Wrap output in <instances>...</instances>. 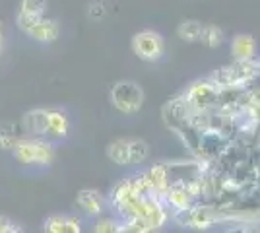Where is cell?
<instances>
[{
  "label": "cell",
  "mask_w": 260,
  "mask_h": 233,
  "mask_svg": "<svg viewBox=\"0 0 260 233\" xmlns=\"http://www.w3.org/2000/svg\"><path fill=\"white\" fill-rule=\"evenodd\" d=\"M20 231H22V227L18 223H14L6 216H0V233H20Z\"/></svg>",
  "instance_id": "cell-18"
},
{
  "label": "cell",
  "mask_w": 260,
  "mask_h": 233,
  "mask_svg": "<svg viewBox=\"0 0 260 233\" xmlns=\"http://www.w3.org/2000/svg\"><path fill=\"white\" fill-rule=\"evenodd\" d=\"M0 51H2V35H0Z\"/></svg>",
  "instance_id": "cell-19"
},
{
  "label": "cell",
  "mask_w": 260,
  "mask_h": 233,
  "mask_svg": "<svg viewBox=\"0 0 260 233\" xmlns=\"http://www.w3.org/2000/svg\"><path fill=\"white\" fill-rule=\"evenodd\" d=\"M18 27L22 29L27 37H31L37 43H54L58 39L60 27L56 20H51L47 16H25V14H18L16 18Z\"/></svg>",
  "instance_id": "cell-4"
},
{
  "label": "cell",
  "mask_w": 260,
  "mask_h": 233,
  "mask_svg": "<svg viewBox=\"0 0 260 233\" xmlns=\"http://www.w3.org/2000/svg\"><path fill=\"white\" fill-rule=\"evenodd\" d=\"M49 6V0H22L20 2V14L25 16H45Z\"/></svg>",
  "instance_id": "cell-15"
},
{
  "label": "cell",
  "mask_w": 260,
  "mask_h": 233,
  "mask_svg": "<svg viewBox=\"0 0 260 233\" xmlns=\"http://www.w3.org/2000/svg\"><path fill=\"white\" fill-rule=\"evenodd\" d=\"M22 138L18 124L14 122H0V150H12Z\"/></svg>",
  "instance_id": "cell-13"
},
{
  "label": "cell",
  "mask_w": 260,
  "mask_h": 233,
  "mask_svg": "<svg viewBox=\"0 0 260 233\" xmlns=\"http://www.w3.org/2000/svg\"><path fill=\"white\" fill-rule=\"evenodd\" d=\"M47 126V109H31L23 115V130L31 136H43Z\"/></svg>",
  "instance_id": "cell-11"
},
{
  "label": "cell",
  "mask_w": 260,
  "mask_h": 233,
  "mask_svg": "<svg viewBox=\"0 0 260 233\" xmlns=\"http://www.w3.org/2000/svg\"><path fill=\"white\" fill-rule=\"evenodd\" d=\"M76 206L87 216L99 218L103 212L107 210L109 198H105V194H101L99 190L84 189L76 194Z\"/></svg>",
  "instance_id": "cell-6"
},
{
  "label": "cell",
  "mask_w": 260,
  "mask_h": 233,
  "mask_svg": "<svg viewBox=\"0 0 260 233\" xmlns=\"http://www.w3.org/2000/svg\"><path fill=\"white\" fill-rule=\"evenodd\" d=\"M130 47H132V53L140 60L155 62L165 53V39H163L161 34H157L153 29H144V31H138L132 37Z\"/></svg>",
  "instance_id": "cell-5"
},
{
  "label": "cell",
  "mask_w": 260,
  "mask_h": 233,
  "mask_svg": "<svg viewBox=\"0 0 260 233\" xmlns=\"http://www.w3.org/2000/svg\"><path fill=\"white\" fill-rule=\"evenodd\" d=\"M219 86L212 78L206 80H196L194 84H190L184 89V93L181 95L186 103V107L190 109V113H204L210 109H216L217 99H219Z\"/></svg>",
  "instance_id": "cell-2"
},
{
  "label": "cell",
  "mask_w": 260,
  "mask_h": 233,
  "mask_svg": "<svg viewBox=\"0 0 260 233\" xmlns=\"http://www.w3.org/2000/svg\"><path fill=\"white\" fill-rule=\"evenodd\" d=\"M130 146H132V138L113 140L107 146V157L117 165H132L130 163Z\"/></svg>",
  "instance_id": "cell-10"
},
{
  "label": "cell",
  "mask_w": 260,
  "mask_h": 233,
  "mask_svg": "<svg viewBox=\"0 0 260 233\" xmlns=\"http://www.w3.org/2000/svg\"><path fill=\"white\" fill-rule=\"evenodd\" d=\"M93 231L98 233H122V220H115V218H99Z\"/></svg>",
  "instance_id": "cell-16"
},
{
  "label": "cell",
  "mask_w": 260,
  "mask_h": 233,
  "mask_svg": "<svg viewBox=\"0 0 260 233\" xmlns=\"http://www.w3.org/2000/svg\"><path fill=\"white\" fill-rule=\"evenodd\" d=\"M223 31L221 27H217L214 23H206L202 25V34H200V43L208 47V49H217L219 45L223 43Z\"/></svg>",
  "instance_id": "cell-14"
},
{
  "label": "cell",
  "mask_w": 260,
  "mask_h": 233,
  "mask_svg": "<svg viewBox=\"0 0 260 233\" xmlns=\"http://www.w3.org/2000/svg\"><path fill=\"white\" fill-rule=\"evenodd\" d=\"M107 14V8H105V2H101V0H95V2H91L89 4V10H87V16L91 18V20H101L103 16Z\"/></svg>",
  "instance_id": "cell-17"
},
{
  "label": "cell",
  "mask_w": 260,
  "mask_h": 233,
  "mask_svg": "<svg viewBox=\"0 0 260 233\" xmlns=\"http://www.w3.org/2000/svg\"><path fill=\"white\" fill-rule=\"evenodd\" d=\"M14 157L23 165H51L54 159V146L43 136L20 138L12 148Z\"/></svg>",
  "instance_id": "cell-1"
},
{
  "label": "cell",
  "mask_w": 260,
  "mask_h": 233,
  "mask_svg": "<svg viewBox=\"0 0 260 233\" xmlns=\"http://www.w3.org/2000/svg\"><path fill=\"white\" fill-rule=\"evenodd\" d=\"M109 97H111V103L113 107L117 109L122 115H134L142 109L144 105V89L138 82L134 80H119L111 86V91H109Z\"/></svg>",
  "instance_id": "cell-3"
},
{
  "label": "cell",
  "mask_w": 260,
  "mask_h": 233,
  "mask_svg": "<svg viewBox=\"0 0 260 233\" xmlns=\"http://www.w3.org/2000/svg\"><path fill=\"white\" fill-rule=\"evenodd\" d=\"M256 41L249 34H239L231 39V55L235 60H254L256 58Z\"/></svg>",
  "instance_id": "cell-9"
},
{
  "label": "cell",
  "mask_w": 260,
  "mask_h": 233,
  "mask_svg": "<svg viewBox=\"0 0 260 233\" xmlns=\"http://www.w3.org/2000/svg\"><path fill=\"white\" fill-rule=\"evenodd\" d=\"M43 229L49 233H80L82 231V222L74 216L53 214L45 220Z\"/></svg>",
  "instance_id": "cell-8"
},
{
  "label": "cell",
  "mask_w": 260,
  "mask_h": 233,
  "mask_svg": "<svg viewBox=\"0 0 260 233\" xmlns=\"http://www.w3.org/2000/svg\"><path fill=\"white\" fill-rule=\"evenodd\" d=\"M70 132V119L68 113L62 109H47V126L45 138L51 140H64Z\"/></svg>",
  "instance_id": "cell-7"
},
{
  "label": "cell",
  "mask_w": 260,
  "mask_h": 233,
  "mask_svg": "<svg viewBox=\"0 0 260 233\" xmlns=\"http://www.w3.org/2000/svg\"><path fill=\"white\" fill-rule=\"evenodd\" d=\"M202 25L204 23L198 22V20H184L177 27V35H179V39H183L184 43H196V41H200Z\"/></svg>",
  "instance_id": "cell-12"
}]
</instances>
